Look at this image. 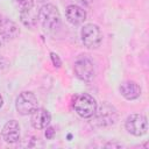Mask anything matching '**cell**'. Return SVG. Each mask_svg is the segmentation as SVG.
<instances>
[{"mask_svg":"<svg viewBox=\"0 0 149 149\" xmlns=\"http://www.w3.org/2000/svg\"><path fill=\"white\" fill-rule=\"evenodd\" d=\"M38 21L45 30H56L61 26V14L58 8L52 3L43 5L38 10Z\"/></svg>","mask_w":149,"mask_h":149,"instance_id":"obj_1","label":"cell"},{"mask_svg":"<svg viewBox=\"0 0 149 149\" xmlns=\"http://www.w3.org/2000/svg\"><path fill=\"white\" fill-rule=\"evenodd\" d=\"M72 106L76 113L81 118H92L97 109L95 99L87 93H79L74 97Z\"/></svg>","mask_w":149,"mask_h":149,"instance_id":"obj_2","label":"cell"},{"mask_svg":"<svg viewBox=\"0 0 149 149\" xmlns=\"http://www.w3.org/2000/svg\"><path fill=\"white\" fill-rule=\"evenodd\" d=\"M94 123L100 127H109L116 123L118 112L109 104H102L99 108L97 107L95 113L93 114Z\"/></svg>","mask_w":149,"mask_h":149,"instance_id":"obj_3","label":"cell"},{"mask_svg":"<svg viewBox=\"0 0 149 149\" xmlns=\"http://www.w3.org/2000/svg\"><path fill=\"white\" fill-rule=\"evenodd\" d=\"M73 71L77 78H79L83 81H91L94 78L95 69L93 62L87 56H79L73 64Z\"/></svg>","mask_w":149,"mask_h":149,"instance_id":"obj_4","label":"cell"},{"mask_svg":"<svg viewBox=\"0 0 149 149\" xmlns=\"http://www.w3.org/2000/svg\"><path fill=\"white\" fill-rule=\"evenodd\" d=\"M80 36L84 45L88 49L98 48L102 41V33L100 28L93 23H87L83 26L80 30Z\"/></svg>","mask_w":149,"mask_h":149,"instance_id":"obj_5","label":"cell"},{"mask_svg":"<svg viewBox=\"0 0 149 149\" xmlns=\"http://www.w3.org/2000/svg\"><path fill=\"white\" fill-rule=\"evenodd\" d=\"M37 98L33 92L24 91L20 93L15 101V108L19 114L21 115H28L31 114L37 108Z\"/></svg>","mask_w":149,"mask_h":149,"instance_id":"obj_6","label":"cell"},{"mask_svg":"<svg viewBox=\"0 0 149 149\" xmlns=\"http://www.w3.org/2000/svg\"><path fill=\"white\" fill-rule=\"evenodd\" d=\"M126 129L134 136H142L148 130L147 118L142 114H130L126 119Z\"/></svg>","mask_w":149,"mask_h":149,"instance_id":"obj_7","label":"cell"},{"mask_svg":"<svg viewBox=\"0 0 149 149\" xmlns=\"http://www.w3.org/2000/svg\"><path fill=\"white\" fill-rule=\"evenodd\" d=\"M1 137L7 143H15L20 140V125L16 120L6 122L1 130Z\"/></svg>","mask_w":149,"mask_h":149,"instance_id":"obj_8","label":"cell"},{"mask_svg":"<svg viewBox=\"0 0 149 149\" xmlns=\"http://www.w3.org/2000/svg\"><path fill=\"white\" fill-rule=\"evenodd\" d=\"M51 121V115L49 111L44 108H36L30 116V123L35 129H43L49 126Z\"/></svg>","mask_w":149,"mask_h":149,"instance_id":"obj_9","label":"cell"},{"mask_svg":"<svg viewBox=\"0 0 149 149\" xmlns=\"http://www.w3.org/2000/svg\"><path fill=\"white\" fill-rule=\"evenodd\" d=\"M65 17L71 24L78 26L84 23V21L86 20V12L84 8L77 5H70L65 9Z\"/></svg>","mask_w":149,"mask_h":149,"instance_id":"obj_10","label":"cell"},{"mask_svg":"<svg viewBox=\"0 0 149 149\" xmlns=\"http://www.w3.org/2000/svg\"><path fill=\"white\" fill-rule=\"evenodd\" d=\"M120 93L123 98H126L127 100H134V99H137L140 95H141V87L137 83L133 81V80H127V81H123L120 87Z\"/></svg>","mask_w":149,"mask_h":149,"instance_id":"obj_11","label":"cell"},{"mask_svg":"<svg viewBox=\"0 0 149 149\" xmlns=\"http://www.w3.org/2000/svg\"><path fill=\"white\" fill-rule=\"evenodd\" d=\"M20 34V29L17 24L10 20H2V23L0 26V36L2 40H13L17 37Z\"/></svg>","mask_w":149,"mask_h":149,"instance_id":"obj_12","label":"cell"},{"mask_svg":"<svg viewBox=\"0 0 149 149\" xmlns=\"http://www.w3.org/2000/svg\"><path fill=\"white\" fill-rule=\"evenodd\" d=\"M33 9H34V7L30 10H28V12L20 13L21 14V21L27 27H34L37 23V21H38V12L36 13Z\"/></svg>","mask_w":149,"mask_h":149,"instance_id":"obj_13","label":"cell"},{"mask_svg":"<svg viewBox=\"0 0 149 149\" xmlns=\"http://www.w3.org/2000/svg\"><path fill=\"white\" fill-rule=\"evenodd\" d=\"M20 13H24L30 10L34 7V0H14Z\"/></svg>","mask_w":149,"mask_h":149,"instance_id":"obj_14","label":"cell"},{"mask_svg":"<svg viewBox=\"0 0 149 149\" xmlns=\"http://www.w3.org/2000/svg\"><path fill=\"white\" fill-rule=\"evenodd\" d=\"M55 134H56V132H55V129H54L52 127H45V133H44V135H45V137H47L48 140L54 139Z\"/></svg>","mask_w":149,"mask_h":149,"instance_id":"obj_15","label":"cell"},{"mask_svg":"<svg viewBox=\"0 0 149 149\" xmlns=\"http://www.w3.org/2000/svg\"><path fill=\"white\" fill-rule=\"evenodd\" d=\"M50 55H51V59H52V64H54L55 66H57V68H59V66H61V64H62V62H61V59H59V57H58V55H56L55 52H51Z\"/></svg>","mask_w":149,"mask_h":149,"instance_id":"obj_16","label":"cell"},{"mask_svg":"<svg viewBox=\"0 0 149 149\" xmlns=\"http://www.w3.org/2000/svg\"><path fill=\"white\" fill-rule=\"evenodd\" d=\"M2 105H3V99H2V95L0 94V108L2 107Z\"/></svg>","mask_w":149,"mask_h":149,"instance_id":"obj_17","label":"cell"},{"mask_svg":"<svg viewBox=\"0 0 149 149\" xmlns=\"http://www.w3.org/2000/svg\"><path fill=\"white\" fill-rule=\"evenodd\" d=\"M2 43H3V40H2V37H1V36H0V47H1V45H2Z\"/></svg>","mask_w":149,"mask_h":149,"instance_id":"obj_18","label":"cell"},{"mask_svg":"<svg viewBox=\"0 0 149 149\" xmlns=\"http://www.w3.org/2000/svg\"><path fill=\"white\" fill-rule=\"evenodd\" d=\"M36 1H37V2H45L47 0H36Z\"/></svg>","mask_w":149,"mask_h":149,"instance_id":"obj_19","label":"cell"},{"mask_svg":"<svg viewBox=\"0 0 149 149\" xmlns=\"http://www.w3.org/2000/svg\"><path fill=\"white\" fill-rule=\"evenodd\" d=\"M2 20H3V19H2L1 15H0V26H1V23H2Z\"/></svg>","mask_w":149,"mask_h":149,"instance_id":"obj_20","label":"cell"}]
</instances>
